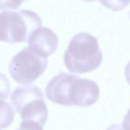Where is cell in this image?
Wrapping results in <instances>:
<instances>
[{
  "mask_svg": "<svg viewBox=\"0 0 130 130\" xmlns=\"http://www.w3.org/2000/svg\"><path fill=\"white\" fill-rule=\"evenodd\" d=\"M102 61V53L98 40L88 33H79L70 40L64 53V64L74 74H86L98 68Z\"/></svg>",
  "mask_w": 130,
  "mask_h": 130,
  "instance_id": "6da1fadb",
  "label": "cell"
},
{
  "mask_svg": "<svg viewBox=\"0 0 130 130\" xmlns=\"http://www.w3.org/2000/svg\"><path fill=\"white\" fill-rule=\"evenodd\" d=\"M41 25L40 17L32 11H4L0 12V42L25 43Z\"/></svg>",
  "mask_w": 130,
  "mask_h": 130,
  "instance_id": "7a4b0ae2",
  "label": "cell"
},
{
  "mask_svg": "<svg viewBox=\"0 0 130 130\" xmlns=\"http://www.w3.org/2000/svg\"><path fill=\"white\" fill-rule=\"evenodd\" d=\"M11 101L22 121L35 122L42 127L48 117L42 90L35 85L18 87L11 94Z\"/></svg>",
  "mask_w": 130,
  "mask_h": 130,
  "instance_id": "3957f363",
  "label": "cell"
},
{
  "mask_svg": "<svg viewBox=\"0 0 130 130\" xmlns=\"http://www.w3.org/2000/svg\"><path fill=\"white\" fill-rule=\"evenodd\" d=\"M47 65V58L38 56L26 47L12 58L9 73L17 83L29 85L43 74Z\"/></svg>",
  "mask_w": 130,
  "mask_h": 130,
  "instance_id": "277c9868",
  "label": "cell"
},
{
  "mask_svg": "<svg viewBox=\"0 0 130 130\" xmlns=\"http://www.w3.org/2000/svg\"><path fill=\"white\" fill-rule=\"evenodd\" d=\"M99 96L100 89L94 80L77 76L68 91V103L69 106L86 108L98 101Z\"/></svg>",
  "mask_w": 130,
  "mask_h": 130,
  "instance_id": "5b68a950",
  "label": "cell"
},
{
  "mask_svg": "<svg viewBox=\"0 0 130 130\" xmlns=\"http://www.w3.org/2000/svg\"><path fill=\"white\" fill-rule=\"evenodd\" d=\"M29 48L35 54L47 58L56 51L58 47V36L48 27H40L34 30L29 37Z\"/></svg>",
  "mask_w": 130,
  "mask_h": 130,
  "instance_id": "8992f818",
  "label": "cell"
},
{
  "mask_svg": "<svg viewBox=\"0 0 130 130\" xmlns=\"http://www.w3.org/2000/svg\"><path fill=\"white\" fill-rule=\"evenodd\" d=\"M77 76L74 74L60 73L54 76L45 87V96L49 101L61 105L69 106L68 91Z\"/></svg>",
  "mask_w": 130,
  "mask_h": 130,
  "instance_id": "52a82bcc",
  "label": "cell"
},
{
  "mask_svg": "<svg viewBox=\"0 0 130 130\" xmlns=\"http://www.w3.org/2000/svg\"><path fill=\"white\" fill-rule=\"evenodd\" d=\"M14 111L13 106L5 101H0V129L8 127L14 122Z\"/></svg>",
  "mask_w": 130,
  "mask_h": 130,
  "instance_id": "ba28073f",
  "label": "cell"
},
{
  "mask_svg": "<svg viewBox=\"0 0 130 130\" xmlns=\"http://www.w3.org/2000/svg\"><path fill=\"white\" fill-rule=\"evenodd\" d=\"M100 3L111 11H120L130 4V0H100Z\"/></svg>",
  "mask_w": 130,
  "mask_h": 130,
  "instance_id": "9c48e42d",
  "label": "cell"
},
{
  "mask_svg": "<svg viewBox=\"0 0 130 130\" xmlns=\"http://www.w3.org/2000/svg\"><path fill=\"white\" fill-rule=\"evenodd\" d=\"M10 93V84L6 76L0 74V101L8 98Z\"/></svg>",
  "mask_w": 130,
  "mask_h": 130,
  "instance_id": "30bf717a",
  "label": "cell"
},
{
  "mask_svg": "<svg viewBox=\"0 0 130 130\" xmlns=\"http://www.w3.org/2000/svg\"><path fill=\"white\" fill-rule=\"evenodd\" d=\"M22 2V0H0V10H15Z\"/></svg>",
  "mask_w": 130,
  "mask_h": 130,
  "instance_id": "8fae6325",
  "label": "cell"
},
{
  "mask_svg": "<svg viewBox=\"0 0 130 130\" xmlns=\"http://www.w3.org/2000/svg\"><path fill=\"white\" fill-rule=\"evenodd\" d=\"M17 130H43V127L35 122L22 121Z\"/></svg>",
  "mask_w": 130,
  "mask_h": 130,
  "instance_id": "7c38bea8",
  "label": "cell"
},
{
  "mask_svg": "<svg viewBox=\"0 0 130 130\" xmlns=\"http://www.w3.org/2000/svg\"><path fill=\"white\" fill-rule=\"evenodd\" d=\"M121 126L124 130H130V110H128L126 116L124 117L123 123Z\"/></svg>",
  "mask_w": 130,
  "mask_h": 130,
  "instance_id": "4fadbf2b",
  "label": "cell"
},
{
  "mask_svg": "<svg viewBox=\"0 0 130 130\" xmlns=\"http://www.w3.org/2000/svg\"><path fill=\"white\" fill-rule=\"evenodd\" d=\"M125 76H126V79H127V82H128V84L130 85V61L128 62V64L127 65V67H126Z\"/></svg>",
  "mask_w": 130,
  "mask_h": 130,
  "instance_id": "5bb4252c",
  "label": "cell"
},
{
  "mask_svg": "<svg viewBox=\"0 0 130 130\" xmlns=\"http://www.w3.org/2000/svg\"><path fill=\"white\" fill-rule=\"evenodd\" d=\"M106 130H124L121 125H119V124H114V125L109 127Z\"/></svg>",
  "mask_w": 130,
  "mask_h": 130,
  "instance_id": "9a60e30c",
  "label": "cell"
},
{
  "mask_svg": "<svg viewBox=\"0 0 130 130\" xmlns=\"http://www.w3.org/2000/svg\"><path fill=\"white\" fill-rule=\"evenodd\" d=\"M83 1H86V2H93V1H96V0H83Z\"/></svg>",
  "mask_w": 130,
  "mask_h": 130,
  "instance_id": "2e32d148",
  "label": "cell"
},
{
  "mask_svg": "<svg viewBox=\"0 0 130 130\" xmlns=\"http://www.w3.org/2000/svg\"><path fill=\"white\" fill-rule=\"evenodd\" d=\"M129 19H130V12H129Z\"/></svg>",
  "mask_w": 130,
  "mask_h": 130,
  "instance_id": "e0dca14e",
  "label": "cell"
},
{
  "mask_svg": "<svg viewBox=\"0 0 130 130\" xmlns=\"http://www.w3.org/2000/svg\"><path fill=\"white\" fill-rule=\"evenodd\" d=\"M22 1H24V0H22Z\"/></svg>",
  "mask_w": 130,
  "mask_h": 130,
  "instance_id": "ac0fdd59",
  "label": "cell"
},
{
  "mask_svg": "<svg viewBox=\"0 0 130 130\" xmlns=\"http://www.w3.org/2000/svg\"><path fill=\"white\" fill-rule=\"evenodd\" d=\"M0 130H1V129H0Z\"/></svg>",
  "mask_w": 130,
  "mask_h": 130,
  "instance_id": "d6986e66",
  "label": "cell"
}]
</instances>
